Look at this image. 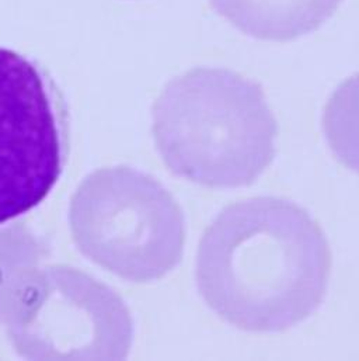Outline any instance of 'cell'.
<instances>
[{"label": "cell", "mask_w": 359, "mask_h": 361, "mask_svg": "<svg viewBox=\"0 0 359 361\" xmlns=\"http://www.w3.org/2000/svg\"><path fill=\"white\" fill-rule=\"evenodd\" d=\"M330 271L320 225L279 197L225 207L205 229L195 266L209 308L248 332H282L306 321L325 301Z\"/></svg>", "instance_id": "cell-1"}, {"label": "cell", "mask_w": 359, "mask_h": 361, "mask_svg": "<svg viewBox=\"0 0 359 361\" xmlns=\"http://www.w3.org/2000/svg\"><path fill=\"white\" fill-rule=\"evenodd\" d=\"M277 135L263 87L225 68L180 75L153 106V137L165 165L205 187L253 184L275 158Z\"/></svg>", "instance_id": "cell-2"}, {"label": "cell", "mask_w": 359, "mask_h": 361, "mask_svg": "<svg viewBox=\"0 0 359 361\" xmlns=\"http://www.w3.org/2000/svg\"><path fill=\"white\" fill-rule=\"evenodd\" d=\"M69 222L79 250L134 283L173 271L185 245L184 214L160 181L130 166L93 172L76 188Z\"/></svg>", "instance_id": "cell-3"}, {"label": "cell", "mask_w": 359, "mask_h": 361, "mask_svg": "<svg viewBox=\"0 0 359 361\" xmlns=\"http://www.w3.org/2000/svg\"><path fill=\"white\" fill-rule=\"evenodd\" d=\"M7 336L28 360H124L134 321L124 300L70 266L34 269L4 317Z\"/></svg>", "instance_id": "cell-4"}, {"label": "cell", "mask_w": 359, "mask_h": 361, "mask_svg": "<svg viewBox=\"0 0 359 361\" xmlns=\"http://www.w3.org/2000/svg\"><path fill=\"white\" fill-rule=\"evenodd\" d=\"M70 145L65 96L37 61L0 47V224L38 207Z\"/></svg>", "instance_id": "cell-5"}, {"label": "cell", "mask_w": 359, "mask_h": 361, "mask_svg": "<svg viewBox=\"0 0 359 361\" xmlns=\"http://www.w3.org/2000/svg\"><path fill=\"white\" fill-rule=\"evenodd\" d=\"M213 10L243 34L292 41L319 30L343 0H209Z\"/></svg>", "instance_id": "cell-6"}, {"label": "cell", "mask_w": 359, "mask_h": 361, "mask_svg": "<svg viewBox=\"0 0 359 361\" xmlns=\"http://www.w3.org/2000/svg\"><path fill=\"white\" fill-rule=\"evenodd\" d=\"M323 131L337 161L359 175V73L332 93L323 113Z\"/></svg>", "instance_id": "cell-7"}, {"label": "cell", "mask_w": 359, "mask_h": 361, "mask_svg": "<svg viewBox=\"0 0 359 361\" xmlns=\"http://www.w3.org/2000/svg\"><path fill=\"white\" fill-rule=\"evenodd\" d=\"M44 249L20 224L0 229V321L20 283L37 269Z\"/></svg>", "instance_id": "cell-8"}]
</instances>
